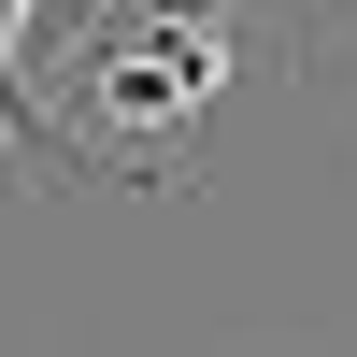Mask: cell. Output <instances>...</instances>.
<instances>
[{
    "label": "cell",
    "mask_w": 357,
    "mask_h": 357,
    "mask_svg": "<svg viewBox=\"0 0 357 357\" xmlns=\"http://www.w3.org/2000/svg\"><path fill=\"white\" fill-rule=\"evenodd\" d=\"M0 158H15L29 186H57V172H72V143L43 129V100H29V72H15V43H0Z\"/></svg>",
    "instance_id": "1"
}]
</instances>
